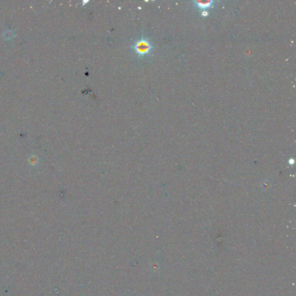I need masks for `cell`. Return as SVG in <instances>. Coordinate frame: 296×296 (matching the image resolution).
Segmentation results:
<instances>
[{
	"instance_id": "3957f363",
	"label": "cell",
	"mask_w": 296,
	"mask_h": 296,
	"mask_svg": "<svg viewBox=\"0 0 296 296\" xmlns=\"http://www.w3.org/2000/svg\"><path fill=\"white\" fill-rule=\"evenodd\" d=\"M29 161L31 165H34L36 163L37 158L35 156H31V158L29 159Z\"/></svg>"
},
{
	"instance_id": "6da1fadb",
	"label": "cell",
	"mask_w": 296,
	"mask_h": 296,
	"mask_svg": "<svg viewBox=\"0 0 296 296\" xmlns=\"http://www.w3.org/2000/svg\"><path fill=\"white\" fill-rule=\"evenodd\" d=\"M132 48L139 57L144 58L150 55L153 47L149 39L142 37L135 42Z\"/></svg>"
},
{
	"instance_id": "7a4b0ae2",
	"label": "cell",
	"mask_w": 296,
	"mask_h": 296,
	"mask_svg": "<svg viewBox=\"0 0 296 296\" xmlns=\"http://www.w3.org/2000/svg\"><path fill=\"white\" fill-rule=\"evenodd\" d=\"M211 3H212V2H211V1L206 2V3H202V2L197 1V5L198 7H200V8L205 9L206 8H209L211 5Z\"/></svg>"
}]
</instances>
